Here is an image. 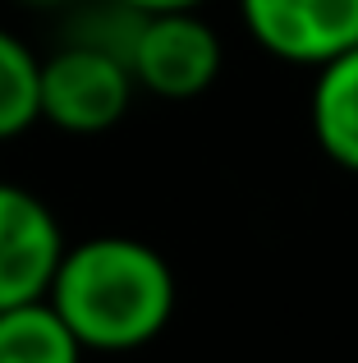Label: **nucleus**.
I'll return each instance as SVG.
<instances>
[{
	"mask_svg": "<svg viewBox=\"0 0 358 363\" xmlns=\"http://www.w3.org/2000/svg\"><path fill=\"white\" fill-rule=\"evenodd\" d=\"M175 299L179 285L166 253L129 235L64 244L46 290V303L92 354H129L152 345L171 327Z\"/></svg>",
	"mask_w": 358,
	"mask_h": 363,
	"instance_id": "nucleus-1",
	"label": "nucleus"
},
{
	"mask_svg": "<svg viewBox=\"0 0 358 363\" xmlns=\"http://www.w3.org/2000/svg\"><path fill=\"white\" fill-rule=\"evenodd\" d=\"M134 79H129V65L115 60L106 51H92V46H74L64 42L55 55L42 60L37 74V116L46 124H55L60 133H92L115 129L120 120L134 106Z\"/></svg>",
	"mask_w": 358,
	"mask_h": 363,
	"instance_id": "nucleus-2",
	"label": "nucleus"
},
{
	"mask_svg": "<svg viewBox=\"0 0 358 363\" xmlns=\"http://www.w3.org/2000/svg\"><path fill=\"white\" fill-rule=\"evenodd\" d=\"M221 33L197 9L143 14L134 51H129V79H134V88L161 101H193L221 79Z\"/></svg>",
	"mask_w": 358,
	"mask_h": 363,
	"instance_id": "nucleus-3",
	"label": "nucleus"
},
{
	"mask_svg": "<svg viewBox=\"0 0 358 363\" xmlns=\"http://www.w3.org/2000/svg\"><path fill=\"white\" fill-rule=\"evenodd\" d=\"M239 18L262 55L299 69L358 46V0H239Z\"/></svg>",
	"mask_w": 358,
	"mask_h": 363,
	"instance_id": "nucleus-4",
	"label": "nucleus"
},
{
	"mask_svg": "<svg viewBox=\"0 0 358 363\" xmlns=\"http://www.w3.org/2000/svg\"><path fill=\"white\" fill-rule=\"evenodd\" d=\"M64 253L55 212L23 184L0 179V308L46 299Z\"/></svg>",
	"mask_w": 358,
	"mask_h": 363,
	"instance_id": "nucleus-5",
	"label": "nucleus"
},
{
	"mask_svg": "<svg viewBox=\"0 0 358 363\" xmlns=\"http://www.w3.org/2000/svg\"><path fill=\"white\" fill-rule=\"evenodd\" d=\"M308 124L322 157L358 175V46L317 69L308 92Z\"/></svg>",
	"mask_w": 358,
	"mask_h": 363,
	"instance_id": "nucleus-6",
	"label": "nucleus"
},
{
	"mask_svg": "<svg viewBox=\"0 0 358 363\" xmlns=\"http://www.w3.org/2000/svg\"><path fill=\"white\" fill-rule=\"evenodd\" d=\"M83 354L88 350L46 299L0 308V363H83Z\"/></svg>",
	"mask_w": 358,
	"mask_h": 363,
	"instance_id": "nucleus-7",
	"label": "nucleus"
},
{
	"mask_svg": "<svg viewBox=\"0 0 358 363\" xmlns=\"http://www.w3.org/2000/svg\"><path fill=\"white\" fill-rule=\"evenodd\" d=\"M37 74L42 60L33 55V46L18 42L9 28H0V143L28 133L37 120Z\"/></svg>",
	"mask_w": 358,
	"mask_h": 363,
	"instance_id": "nucleus-8",
	"label": "nucleus"
},
{
	"mask_svg": "<svg viewBox=\"0 0 358 363\" xmlns=\"http://www.w3.org/2000/svg\"><path fill=\"white\" fill-rule=\"evenodd\" d=\"M134 14H179V9H202L207 0H120Z\"/></svg>",
	"mask_w": 358,
	"mask_h": 363,
	"instance_id": "nucleus-9",
	"label": "nucleus"
},
{
	"mask_svg": "<svg viewBox=\"0 0 358 363\" xmlns=\"http://www.w3.org/2000/svg\"><path fill=\"white\" fill-rule=\"evenodd\" d=\"M18 5H33V9H55V5H69V0H18Z\"/></svg>",
	"mask_w": 358,
	"mask_h": 363,
	"instance_id": "nucleus-10",
	"label": "nucleus"
}]
</instances>
